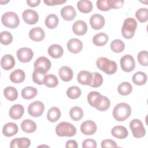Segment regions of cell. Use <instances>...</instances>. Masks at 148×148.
Instances as JSON below:
<instances>
[{
	"mask_svg": "<svg viewBox=\"0 0 148 148\" xmlns=\"http://www.w3.org/2000/svg\"><path fill=\"white\" fill-rule=\"evenodd\" d=\"M92 73L87 71H81L77 75V82L83 85H88L91 83Z\"/></svg>",
	"mask_w": 148,
	"mask_h": 148,
	"instance_id": "obj_18",
	"label": "cell"
},
{
	"mask_svg": "<svg viewBox=\"0 0 148 148\" xmlns=\"http://www.w3.org/2000/svg\"><path fill=\"white\" fill-rule=\"evenodd\" d=\"M130 127L135 138H140L145 135L146 130L142 122L140 120L135 119L131 120L130 123Z\"/></svg>",
	"mask_w": 148,
	"mask_h": 148,
	"instance_id": "obj_6",
	"label": "cell"
},
{
	"mask_svg": "<svg viewBox=\"0 0 148 148\" xmlns=\"http://www.w3.org/2000/svg\"><path fill=\"white\" fill-rule=\"evenodd\" d=\"M77 7L80 12L84 13H87L91 12L92 9V4L90 1L81 0L77 2Z\"/></svg>",
	"mask_w": 148,
	"mask_h": 148,
	"instance_id": "obj_31",
	"label": "cell"
},
{
	"mask_svg": "<svg viewBox=\"0 0 148 148\" xmlns=\"http://www.w3.org/2000/svg\"><path fill=\"white\" fill-rule=\"evenodd\" d=\"M102 95L97 91H91L87 95L88 103L92 107L97 109L102 101Z\"/></svg>",
	"mask_w": 148,
	"mask_h": 148,
	"instance_id": "obj_15",
	"label": "cell"
},
{
	"mask_svg": "<svg viewBox=\"0 0 148 148\" xmlns=\"http://www.w3.org/2000/svg\"><path fill=\"white\" fill-rule=\"evenodd\" d=\"M101 146L103 148L107 147H117V143L112 139H105L101 142Z\"/></svg>",
	"mask_w": 148,
	"mask_h": 148,
	"instance_id": "obj_49",
	"label": "cell"
},
{
	"mask_svg": "<svg viewBox=\"0 0 148 148\" xmlns=\"http://www.w3.org/2000/svg\"><path fill=\"white\" fill-rule=\"evenodd\" d=\"M147 75L143 72L139 71L134 74L132 77V82L134 84L138 86L145 84L147 82Z\"/></svg>",
	"mask_w": 148,
	"mask_h": 148,
	"instance_id": "obj_32",
	"label": "cell"
},
{
	"mask_svg": "<svg viewBox=\"0 0 148 148\" xmlns=\"http://www.w3.org/2000/svg\"><path fill=\"white\" fill-rule=\"evenodd\" d=\"M50 61L45 57H40L36 60L34 64V69H39L45 72H47L51 68Z\"/></svg>",
	"mask_w": 148,
	"mask_h": 148,
	"instance_id": "obj_11",
	"label": "cell"
},
{
	"mask_svg": "<svg viewBox=\"0 0 148 148\" xmlns=\"http://www.w3.org/2000/svg\"><path fill=\"white\" fill-rule=\"evenodd\" d=\"M97 6L98 9L102 11H108L110 9L109 8L108 0H98L97 1Z\"/></svg>",
	"mask_w": 148,
	"mask_h": 148,
	"instance_id": "obj_48",
	"label": "cell"
},
{
	"mask_svg": "<svg viewBox=\"0 0 148 148\" xmlns=\"http://www.w3.org/2000/svg\"><path fill=\"white\" fill-rule=\"evenodd\" d=\"M32 50L28 47H22L17 51V57L18 60L23 63L29 62L33 58Z\"/></svg>",
	"mask_w": 148,
	"mask_h": 148,
	"instance_id": "obj_9",
	"label": "cell"
},
{
	"mask_svg": "<svg viewBox=\"0 0 148 148\" xmlns=\"http://www.w3.org/2000/svg\"><path fill=\"white\" fill-rule=\"evenodd\" d=\"M18 132V127L16 123H8L4 125L2 128L3 134L7 136L10 137L16 135Z\"/></svg>",
	"mask_w": 148,
	"mask_h": 148,
	"instance_id": "obj_25",
	"label": "cell"
},
{
	"mask_svg": "<svg viewBox=\"0 0 148 148\" xmlns=\"http://www.w3.org/2000/svg\"><path fill=\"white\" fill-rule=\"evenodd\" d=\"M137 27V22L132 17L126 18L123 23L121 28V34L126 39H131L134 34Z\"/></svg>",
	"mask_w": 148,
	"mask_h": 148,
	"instance_id": "obj_4",
	"label": "cell"
},
{
	"mask_svg": "<svg viewBox=\"0 0 148 148\" xmlns=\"http://www.w3.org/2000/svg\"><path fill=\"white\" fill-rule=\"evenodd\" d=\"M135 17L141 23L146 22L148 20V9L145 8L139 9L135 13Z\"/></svg>",
	"mask_w": 148,
	"mask_h": 148,
	"instance_id": "obj_42",
	"label": "cell"
},
{
	"mask_svg": "<svg viewBox=\"0 0 148 148\" xmlns=\"http://www.w3.org/2000/svg\"><path fill=\"white\" fill-rule=\"evenodd\" d=\"M29 37L31 40L35 42H40L45 37V33L44 30L39 27H36L32 28L29 32Z\"/></svg>",
	"mask_w": 148,
	"mask_h": 148,
	"instance_id": "obj_16",
	"label": "cell"
},
{
	"mask_svg": "<svg viewBox=\"0 0 148 148\" xmlns=\"http://www.w3.org/2000/svg\"><path fill=\"white\" fill-rule=\"evenodd\" d=\"M58 75L61 80L64 82H69L72 80L73 76V72L70 67L63 66L60 68Z\"/></svg>",
	"mask_w": 148,
	"mask_h": 148,
	"instance_id": "obj_23",
	"label": "cell"
},
{
	"mask_svg": "<svg viewBox=\"0 0 148 148\" xmlns=\"http://www.w3.org/2000/svg\"><path fill=\"white\" fill-rule=\"evenodd\" d=\"M25 77V72L20 69L14 70L10 75V80L14 83H20L23 82Z\"/></svg>",
	"mask_w": 148,
	"mask_h": 148,
	"instance_id": "obj_27",
	"label": "cell"
},
{
	"mask_svg": "<svg viewBox=\"0 0 148 148\" xmlns=\"http://www.w3.org/2000/svg\"><path fill=\"white\" fill-rule=\"evenodd\" d=\"M81 132L86 135H93L97 131V125L92 120H86L80 125Z\"/></svg>",
	"mask_w": 148,
	"mask_h": 148,
	"instance_id": "obj_12",
	"label": "cell"
},
{
	"mask_svg": "<svg viewBox=\"0 0 148 148\" xmlns=\"http://www.w3.org/2000/svg\"><path fill=\"white\" fill-rule=\"evenodd\" d=\"M118 92L121 95H127L131 94L132 91V85L127 82H124L120 83L117 87Z\"/></svg>",
	"mask_w": 148,
	"mask_h": 148,
	"instance_id": "obj_37",
	"label": "cell"
},
{
	"mask_svg": "<svg viewBox=\"0 0 148 148\" xmlns=\"http://www.w3.org/2000/svg\"><path fill=\"white\" fill-rule=\"evenodd\" d=\"M43 84L47 87L53 88L58 85V80L57 76L54 75H46L44 77Z\"/></svg>",
	"mask_w": 148,
	"mask_h": 148,
	"instance_id": "obj_36",
	"label": "cell"
},
{
	"mask_svg": "<svg viewBox=\"0 0 148 148\" xmlns=\"http://www.w3.org/2000/svg\"><path fill=\"white\" fill-rule=\"evenodd\" d=\"M137 58L139 63L142 66H147L148 64V54L146 50L140 51L137 56Z\"/></svg>",
	"mask_w": 148,
	"mask_h": 148,
	"instance_id": "obj_45",
	"label": "cell"
},
{
	"mask_svg": "<svg viewBox=\"0 0 148 148\" xmlns=\"http://www.w3.org/2000/svg\"><path fill=\"white\" fill-rule=\"evenodd\" d=\"M105 18L99 14L95 13L91 16L90 18V23L92 29L97 30L101 29L105 25Z\"/></svg>",
	"mask_w": 148,
	"mask_h": 148,
	"instance_id": "obj_13",
	"label": "cell"
},
{
	"mask_svg": "<svg viewBox=\"0 0 148 148\" xmlns=\"http://www.w3.org/2000/svg\"><path fill=\"white\" fill-rule=\"evenodd\" d=\"M69 116L74 121H79L81 120L83 116V111L81 108L74 106L70 109Z\"/></svg>",
	"mask_w": 148,
	"mask_h": 148,
	"instance_id": "obj_39",
	"label": "cell"
},
{
	"mask_svg": "<svg viewBox=\"0 0 148 148\" xmlns=\"http://www.w3.org/2000/svg\"><path fill=\"white\" fill-rule=\"evenodd\" d=\"M2 24L10 28H15L20 24V20L17 14L13 12H7L1 17Z\"/></svg>",
	"mask_w": 148,
	"mask_h": 148,
	"instance_id": "obj_5",
	"label": "cell"
},
{
	"mask_svg": "<svg viewBox=\"0 0 148 148\" xmlns=\"http://www.w3.org/2000/svg\"><path fill=\"white\" fill-rule=\"evenodd\" d=\"M82 147L83 148H95L97 147V142L92 139H87L83 142Z\"/></svg>",
	"mask_w": 148,
	"mask_h": 148,
	"instance_id": "obj_50",
	"label": "cell"
},
{
	"mask_svg": "<svg viewBox=\"0 0 148 148\" xmlns=\"http://www.w3.org/2000/svg\"><path fill=\"white\" fill-rule=\"evenodd\" d=\"M77 143L76 140H69L66 142L65 147L67 148L72 147V148H77Z\"/></svg>",
	"mask_w": 148,
	"mask_h": 148,
	"instance_id": "obj_52",
	"label": "cell"
},
{
	"mask_svg": "<svg viewBox=\"0 0 148 148\" xmlns=\"http://www.w3.org/2000/svg\"><path fill=\"white\" fill-rule=\"evenodd\" d=\"M131 113L130 106L124 102L117 104L113 110V116L118 121H123L127 119Z\"/></svg>",
	"mask_w": 148,
	"mask_h": 148,
	"instance_id": "obj_1",
	"label": "cell"
},
{
	"mask_svg": "<svg viewBox=\"0 0 148 148\" xmlns=\"http://www.w3.org/2000/svg\"><path fill=\"white\" fill-rule=\"evenodd\" d=\"M109 37L107 34L100 32L95 34L92 38L93 43L97 46H102L107 43Z\"/></svg>",
	"mask_w": 148,
	"mask_h": 148,
	"instance_id": "obj_29",
	"label": "cell"
},
{
	"mask_svg": "<svg viewBox=\"0 0 148 148\" xmlns=\"http://www.w3.org/2000/svg\"><path fill=\"white\" fill-rule=\"evenodd\" d=\"M47 51L49 56L54 58H58L61 57L64 53L62 47L57 44H53L49 46Z\"/></svg>",
	"mask_w": 148,
	"mask_h": 148,
	"instance_id": "obj_26",
	"label": "cell"
},
{
	"mask_svg": "<svg viewBox=\"0 0 148 148\" xmlns=\"http://www.w3.org/2000/svg\"><path fill=\"white\" fill-rule=\"evenodd\" d=\"M13 36L8 31H2L0 34V42L4 45H8L12 43Z\"/></svg>",
	"mask_w": 148,
	"mask_h": 148,
	"instance_id": "obj_44",
	"label": "cell"
},
{
	"mask_svg": "<svg viewBox=\"0 0 148 148\" xmlns=\"http://www.w3.org/2000/svg\"><path fill=\"white\" fill-rule=\"evenodd\" d=\"M15 60L11 54H5L1 60V66L5 70H10L14 67Z\"/></svg>",
	"mask_w": 148,
	"mask_h": 148,
	"instance_id": "obj_22",
	"label": "cell"
},
{
	"mask_svg": "<svg viewBox=\"0 0 148 148\" xmlns=\"http://www.w3.org/2000/svg\"><path fill=\"white\" fill-rule=\"evenodd\" d=\"M61 117V111L57 107H52L48 110L47 118L50 122L57 121Z\"/></svg>",
	"mask_w": 148,
	"mask_h": 148,
	"instance_id": "obj_35",
	"label": "cell"
},
{
	"mask_svg": "<svg viewBox=\"0 0 148 148\" xmlns=\"http://www.w3.org/2000/svg\"><path fill=\"white\" fill-rule=\"evenodd\" d=\"M56 134L59 136L72 137L76 133V127L71 123L62 121L57 124L56 128Z\"/></svg>",
	"mask_w": 148,
	"mask_h": 148,
	"instance_id": "obj_3",
	"label": "cell"
},
{
	"mask_svg": "<svg viewBox=\"0 0 148 148\" xmlns=\"http://www.w3.org/2000/svg\"><path fill=\"white\" fill-rule=\"evenodd\" d=\"M21 128L26 133H32L36 130V124L30 119H25L21 122Z\"/></svg>",
	"mask_w": 148,
	"mask_h": 148,
	"instance_id": "obj_28",
	"label": "cell"
},
{
	"mask_svg": "<svg viewBox=\"0 0 148 148\" xmlns=\"http://www.w3.org/2000/svg\"><path fill=\"white\" fill-rule=\"evenodd\" d=\"M68 50L74 54L79 53L83 49L82 42L77 38H72L67 43Z\"/></svg>",
	"mask_w": 148,
	"mask_h": 148,
	"instance_id": "obj_14",
	"label": "cell"
},
{
	"mask_svg": "<svg viewBox=\"0 0 148 148\" xmlns=\"http://www.w3.org/2000/svg\"><path fill=\"white\" fill-rule=\"evenodd\" d=\"M44 3L48 6L61 5L66 2V0H44Z\"/></svg>",
	"mask_w": 148,
	"mask_h": 148,
	"instance_id": "obj_51",
	"label": "cell"
},
{
	"mask_svg": "<svg viewBox=\"0 0 148 148\" xmlns=\"http://www.w3.org/2000/svg\"><path fill=\"white\" fill-rule=\"evenodd\" d=\"M92 78L90 86L91 87H98L101 86L103 83L102 76L98 72H93Z\"/></svg>",
	"mask_w": 148,
	"mask_h": 148,
	"instance_id": "obj_43",
	"label": "cell"
},
{
	"mask_svg": "<svg viewBox=\"0 0 148 148\" xmlns=\"http://www.w3.org/2000/svg\"><path fill=\"white\" fill-rule=\"evenodd\" d=\"M31 145L30 140L27 138H15L10 143V148H27Z\"/></svg>",
	"mask_w": 148,
	"mask_h": 148,
	"instance_id": "obj_21",
	"label": "cell"
},
{
	"mask_svg": "<svg viewBox=\"0 0 148 148\" xmlns=\"http://www.w3.org/2000/svg\"><path fill=\"white\" fill-rule=\"evenodd\" d=\"M21 96L25 99H31L34 98L38 94V90L36 88L27 86L21 90Z\"/></svg>",
	"mask_w": 148,
	"mask_h": 148,
	"instance_id": "obj_30",
	"label": "cell"
},
{
	"mask_svg": "<svg viewBox=\"0 0 148 148\" xmlns=\"http://www.w3.org/2000/svg\"><path fill=\"white\" fill-rule=\"evenodd\" d=\"M112 135L118 139H124L127 137L128 132L127 129L122 125H116L111 130Z\"/></svg>",
	"mask_w": 148,
	"mask_h": 148,
	"instance_id": "obj_24",
	"label": "cell"
},
{
	"mask_svg": "<svg viewBox=\"0 0 148 148\" xmlns=\"http://www.w3.org/2000/svg\"><path fill=\"white\" fill-rule=\"evenodd\" d=\"M24 109L23 106L20 104H15L13 105L9 109V116L14 120L20 119L24 114Z\"/></svg>",
	"mask_w": 148,
	"mask_h": 148,
	"instance_id": "obj_20",
	"label": "cell"
},
{
	"mask_svg": "<svg viewBox=\"0 0 148 148\" xmlns=\"http://www.w3.org/2000/svg\"><path fill=\"white\" fill-rule=\"evenodd\" d=\"M82 94L81 90L77 86H71L66 90V95L71 99L78 98Z\"/></svg>",
	"mask_w": 148,
	"mask_h": 148,
	"instance_id": "obj_41",
	"label": "cell"
},
{
	"mask_svg": "<svg viewBox=\"0 0 148 148\" xmlns=\"http://www.w3.org/2000/svg\"><path fill=\"white\" fill-rule=\"evenodd\" d=\"M110 105V99L106 96L102 95V101L100 103V105H99V106L97 108V109L99 111H105L109 109Z\"/></svg>",
	"mask_w": 148,
	"mask_h": 148,
	"instance_id": "obj_46",
	"label": "cell"
},
{
	"mask_svg": "<svg viewBox=\"0 0 148 148\" xmlns=\"http://www.w3.org/2000/svg\"><path fill=\"white\" fill-rule=\"evenodd\" d=\"M96 64L97 67L108 75H113L117 69V64L112 60H110L105 57H99Z\"/></svg>",
	"mask_w": 148,
	"mask_h": 148,
	"instance_id": "obj_2",
	"label": "cell"
},
{
	"mask_svg": "<svg viewBox=\"0 0 148 148\" xmlns=\"http://www.w3.org/2000/svg\"><path fill=\"white\" fill-rule=\"evenodd\" d=\"M72 31L77 35H83L87 31V25L85 21L79 20L75 21L72 25Z\"/></svg>",
	"mask_w": 148,
	"mask_h": 148,
	"instance_id": "obj_17",
	"label": "cell"
},
{
	"mask_svg": "<svg viewBox=\"0 0 148 148\" xmlns=\"http://www.w3.org/2000/svg\"><path fill=\"white\" fill-rule=\"evenodd\" d=\"M23 19L28 24H34L39 20V15L38 13L32 9H26L22 14Z\"/></svg>",
	"mask_w": 148,
	"mask_h": 148,
	"instance_id": "obj_10",
	"label": "cell"
},
{
	"mask_svg": "<svg viewBox=\"0 0 148 148\" xmlns=\"http://www.w3.org/2000/svg\"><path fill=\"white\" fill-rule=\"evenodd\" d=\"M122 70L126 72L132 71L135 68V61L134 57L130 54L123 56L120 61Z\"/></svg>",
	"mask_w": 148,
	"mask_h": 148,
	"instance_id": "obj_7",
	"label": "cell"
},
{
	"mask_svg": "<svg viewBox=\"0 0 148 148\" xmlns=\"http://www.w3.org/2000/svg\"><path fill=\"white\" fill-rule=\"evenodd\" d=\"M46 73L43 71L34 69L32 73V80L34 83L42 85L43 84L44 77L46 75Z\"/></svg>",
	"mask_w": 148,
	"mask_h": 148,
	"instance_id": "obj_38",
	"label": "cell"
},
{
	"mask_svg": "<svg viewBox=\"0 0 148 148\" xmlns=\"http://www.w3.org/2000/svg\"><path fill=\"white\" fill-rule=\"evenodd\" d=\"M27 3L29 6L30 7H35L39 5V4L40 2V0H27L26 1Z\"/></svg>",
	"mask_w": 148,
	"mask_h": 148,
	"instance_id": "obj_53",
	"label": "cell"
},
{
	"mask_svg": "<svg viewBox=\"0 0 148 148\" xmlns=\"http://www.w3.org/2000/svg\"><path fill=\"white\" fill-rule=\"evenodd\" d=\"M5 97L10 101L16 100L18 97V92L16 88L12 86H8L3 90Z\"/></svg>",
	"mask_w": 148,
	"mask_h": 148,
	"instance_id": "obj_33",
	"label": "cell"
},
{
	"mask_svg": "<svg viewBox=\"0 0 148 148\" xmlns=\"http://www.w3.org/2000/svg\"><path fill=\"white\" fill-rule=\"evenodd\" d=\"M123 0H108V3L111 9H119L121 8L124 5Z\"/></svg>",
	"mask_w": 148,
	"mask_h": 148,
	"instance_id": "obj_47",
	"label": "cell"
},
{
	"mask_svg": "<svg viewBox=\"0 0 148 148\" xmlns=\"http://www.w3.org/2000/svg\"><path fill=\"white\" fill-rule=\"evenodd\" d=\"M110 49L114 53L122 52L125 49V45L124 42L119 39L113 40L110 43Z\"/></svg>",
	"mask_w": 148,
	"mask_h": 148,
	"instance_id": "obj_40",
	"label": "cell"
},
{
	"mask_svg": "<svg viewBox=\"0 0 148 148\" xmlns=\"http://www.w3.org/2000/svg\"><path fill=\"white\" fill-rule=\"evenodd\" d=\"M61 15L64 20L71 21L75 17L76 12L72 6L67 5L63 7L61 10Z\"/></svg>",
	"mask_w": 148,
	"mask_h": 148,
	"instance_id": "obj_19",
	"label": "cell"
},
{
	"mask_svg": "<svg viewBox=\"0 0 148 148\" xmlns=\"http://www.w3.org/2000/svg\"><path fill=\"white\" fill-rule=\"evenodd\" d=\"M44 110L45 105L39 101H36L31 103L28 107V114L30 116L35 117L41 116L43 114Z\"/></svg>",
	"mask_w": 148,
	"mask_h": 148,
	"instance_id": "obj_8",
	"label": "cell"
},
{
	"mask_svg": "<svg viewBox=\"0 0 148 148\" xmlns=\"http://www.w3.org/2000/svg\"><path fill=\"white\" fill-rule=\"evenodd\" d=\"M59 19L58 16L55 14H49L45 19V25L49 29L55 28L58 24Z\"/></svg>",
	"mask_w": 148,
	"mask_h": 148,
	"instance_id": "obj_34",
	"label": "cell"
}]
</instances>
